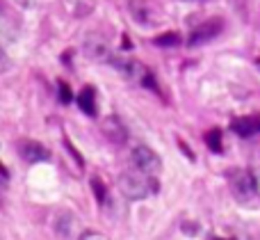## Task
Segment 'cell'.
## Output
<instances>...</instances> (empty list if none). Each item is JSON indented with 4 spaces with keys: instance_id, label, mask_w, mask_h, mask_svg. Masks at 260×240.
I'll list each match as a JSON object with an SVG mask.
<instances>
[{
    "instance_id": "12",
    "label": "cell",
    "mask_w": 260,
    "mask_h": 240,
    "mask_svg": "<svg viewBox=\"0 0 260 240\" xmlns=\"http://www.w3.org/2000/svg\"><path fill=\"white\" fill-rule=\"evenodd\" d=\"M91 190H94L96 201H99V204L103 206V204H105V199H108V188H105V183L101 181L99 176H94V178H91Z\"/></svg>"
},
{
    "instance_id": "9",
    "label": "cell",
    "mask_w": 260,
    "mask_h": 240,
    "mask_svg": "<svg viewBox=\"0 0 260 240\" xmlns=\"http://www.w3.org/2000/svg\"><path fill=\"white\" fill-rule=\"evenodd\" d=\"M76 101H78V108H80L87 117H91V119L99 117V101H96L94 87H82V89L78 92Z\"/></svg>"
},
{
    "instance_id": "14",
    "label": "cell",
    "mask_w": 260,
    "mask_h": 240,
    "mask_svg": "<svg viewBox=\"0 0 260 240\" xmlns=\"http://www.w3.org/2000/svg\"><path fill=\"white\" fill-rule=\"evenodd\" d=\"M64 146H67V149H69V154L73 156V160H76V163H78V167H80V169L85 167V160H82V156L78 154V149H76V146H73L69 140H64Z\"/></svg>"
},
{
    "instance_id": "6",
    "label": "cell",
    "mask_w": 260,
    "mask_h": 240,
    "mask_svg": "<svg viewBox=\"0 0 260 240\" xmlns=\"http://www.w3.org/2000/svg\"><path fill=\"white\" fill-rule=\"evenodd\" d=\"M221 30H224V21H221V18H210V21L197 25V30H192L187 44L189 46H203V44H208V41L215 39Z\"/></svg>"
},
{
    "instance_id": "8",
    "label": "cell",
    "mask_w": 260,
    "mask_h": 240,
    "mask_svg": "<svg viewBox=\"0 0 260 240\" xmlns=\"http://www.w3.org/2000/svg\"><path fill=\"white\" fill-rule=\"evenodd\" d=\"M231 131L240 137H251L260 133V114H247L231 122Z\"/></svg>"
},
{
    "instance_id": "17",
    "label": "cell",
    "mask_w": 260,
    "mask_h": 240,
    "mask_svg": "<svg viewBox=\"0 0 260 240\" xmlns=\"http://www.w3.org/2000/svg\"><path fill=\"white\" fill-rule=\"evenodd\" d=\"M7 69H9V57H7V53L0 48V73H5Z\"/></svg>"
},
{
    "instance_id": "11",
    "label": "cell",
    "mask_w": 260,
    "mask_h": 240,
    "mask_svg": "<svg viewBox=\"0 0 260 240\" xmlns=\"http://www.w3.org/2000/svg\"><path fill=\"white\" fill-rule=\"evenodd\" d=\"M203 140H206L208 149L215 151V154H221V151H224V146H221V131H219V128H215V131H208L206 135H203Z\"/></svg>"
},
{
    "instance_id": "18",
    "label": "cell",
    "mask_w": 260,
    "mask_h": 240,
    "mask_svg": "<svg viewBox=\"0 0 260 240\" xmlns=\"http://www.w3.org/2000/svg\"><path fill=\"white\" fill-rule=\"evenodd\" d=\"M0 5H3V3H0Z\"/></svg>"
},
{
    "instance_id": "13",
    "label": "cell",
    "mask_w": 260,
    "mask_h": 240,
    "mask_svg": "<svg viewBox=\"0 0 260 240\" xmlns=\"http://www.w3.org/2000/svg\"><path fill=\"white\" fill-rule=\"evenodd\" d=\"M57 96H59V103H62V105H69V103L73 101V92H71V87H69L64 80H59V82H57Z\"/></svg>"
},
{
    "instance_id": "7",
    "label": "cell",
    "mask_w": 260,
    "mask_h": 240,
    "mask_svg": "<svg viewBox=\"0 0 260 240\" xmlns=\"http://www.w3.org/2000/svg\"><path fill=\"white\" fill-rule=\"evenodd\" d=\"M85 55L91 59H96V62H105V59H112V55H110V46L108 41L103 39V37L99 35H91L85 39Z\"/></svg>"
},
{
    "instance_id": "1",
    "label": "cell",
    "mask_w": 260,
    "mask_h": 240,
    "mask_svg": "<svg viewBox=\"0 0 260 240\" xmlns=\"http://www.w3.org/2000/svg\"><path fill=\"white\" fill-rule=\"evenodd\" d=\"M119 190L130 201H144L146 197L157 195L160 190V181L153 174L139 172V169H130L119 176Z\"/></svg>"
},
{
    "instance_id": "5",
    "label": "cell",
    "mask_w": 260,
    "mask_h": 240,
    "mask_svg": "<svg viewBox=\"0 0 260 240\" xmlns=\"http://www.w3.org/2000/svg\"><path fill=\"white\" fill-rule=\"evenodd\" d=\"M16 154L21 156L25 163H30V165L50 160V151L46 149L41 142H37V140H18L16 142Z\"/></svg>"
},
{
    "instance_id": "2",
    "label": "cell",
    "mask_w": 260,
    "mask_h": 240,
    "mask_svg": "<svg viewBox=\"0 0 260 240\" xmlns=\"http://www.w3.org/2000/svg\"><path fill=\"white\" fill-rule=\"evenodd\" d=\"M231 181V192L238 201L249 204V201L258 199V181H256V169H233L229 176Z\"/></svg>"
},
{
    "instance_id": "10",
    "label": "cell",
    "mask_w": 260,
    "mask_h": 240,
    "mask_svg": "<svg viewBox=\"0 0 260 240\" xmlns=\"http://www.w3.org/2000/svg\"><path fill=\"white\" fill-rule=\"evenodd\" d=\"M153 44L160 46V48H171V46H178L180 44V35L178 32H162L153 39Z\"/></svg>"
},
{
    "instance_id": "4",
    "label": "cell",
    "mask_w": 260,
    "mask_h": 240,
    "mask_svg": "<svg viewBox=\"0 0 260 240\" xmlns=\"http://www.w3.org/2000/svg\"><path fill=\"white\" fill-rule=\"evenodd\" d=\"M101 133L112 146H123L128 140V128L123 126V122L117 114H110V117H105L101 122Z\"/></svg>"
},
{
    "instance_id": "3",
    "label": "cell",
    "mask_w": 260,
    "mask_h": 240,
    "mask_svg": "<svg viewBox=\"0 0 260 240\" xmlns=\"http://www.w3.org/2000/svg\"><path fill=\"white\" fill-rule=\"evenodd\" d=\"M130 163H133L135 169L146 172V174H153V176L162 169L160 156H157L153 149H148V146H135L133 154H130Z\"/></svg>"
},
{
    "instance_id": "15",
    "label": "cell",
    "mask_w": 260,
    "mask_h": 240,
    "mask_svg": "<svg viewBox=\"0 0 260 240\" xmlns=\"http://www.w3.org/2000/svg\"><path fill=\"white\" fill-rule=\"evenodd\" d=\"M5 195H7V178L0 174V208L5 206Z\"/></svg>"
},
{
    "instance_id": "16",
    "label": "cell",
    "mask_w": 260,
    "mask_h": 240,
    "mask_svg": "<svg viewBox=\"0 0 260 240\" xmlns=\"http://www.w3.org/2000/svg\"><path fill=\"white\" fill-rule=\"evenodd\" d=\"M80 240H108L103 236V233H99V231H85L80 236Z\"/></svg>"
}]
</instances>
